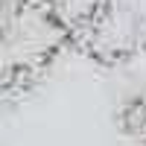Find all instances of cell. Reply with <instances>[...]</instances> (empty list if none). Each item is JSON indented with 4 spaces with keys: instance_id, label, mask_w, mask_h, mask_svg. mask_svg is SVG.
<instances>
[{
    "instance_id": "cell-1",
    "label": "cell",
    "mask_w": 146,
    "mask_h": 146,
    "mask_svg": "<svg viewBox=\"0 0 146 146\" xmlns=\"http://www.w3.org/2000/svg\"><path fill=\"white\" fill-rule=\"evenodd\" d=\"M67 44L70 21L56 0H15L0 21V88H32Z\"/></svg>"
},
{
    "instance_id": "cell-2",
    "label": "cell",
    "mask_w": 146,
    "mask_h": 146,
    "mask_svg": "<svg viewBox=\"0 0 146 146\" xmlns=\"http://www.w3.org/2000/svg\"><path fill=\"white\" fill-rule=\"evenodd\" d=\"M146 21L123 0H94L70 21V44L100 64H120L140 53Z\"/></svg>"
},
{
    "instance_id": "cell-3",
    "label": "cell",
    "mask_w": 146,
    "mask_h": 146,
    "mask_svg": "<svg viewBox=\"0 0 146 146\" xmlns=\"http://www.w3.org/2000/svg\"><path fill=\"white\" fill-rule=\"evenodd\" d=\"M12 3H15V0H0V21H3V15L9 12V6H12Z\"/></svg>"
}]
</instances>
